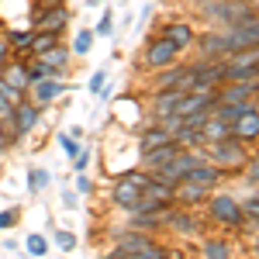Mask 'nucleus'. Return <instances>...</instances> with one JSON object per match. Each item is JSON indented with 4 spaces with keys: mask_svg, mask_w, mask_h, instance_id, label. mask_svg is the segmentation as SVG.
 I'll return each mask as SVG.
<instances>
[{
    "mask_svg": "<svg viewBox=\"0 0 259 259\" xmlns=\"http://www.w3.org/2000/svg\"><path fill=\"white\" fill-rule=\"evenodd\" d=\"M259 45V18L252 14L242 24H232L221 35H204L200 38V52L204 56H218V52H239V49H256Z\"/></svg>",
    "mask_w": 259,
    "mask_h": 259,
    "instance_id": "obj_1",
    "label": "nucleus"
},
{
    "mask_svg": "<svg viewBox=\"0 0 259 259\" xmlns=\"http://www.w3.org/2000/svg\"><path fill=\"white\" fill-rule=\"evenodd\" d=\"M221 80H259V45L232 52V59L221 66Z\"/></svg>",
    "mask_w": 259,
    "mask_h": 259,
    "instance_id": "obj_2",
    "label": "nucleus"
},
{
    "mask_svg": "<svg viewBox=\"0 0 259 259\" xmlns=\"http://www.w3.org/2000/svg\"><path fill=\"white\" fill-rule=\"evenodd\" d=\"M197 7L204 14L225 21L228 28H232V24H242V21H249L256 14V11H252L249 4H242V0H197Z\"/></svg>",
    "mask_w": 259,
    "mask_h": 259,
    "instance_id": "obj_3",
    "label": "nucleus"
},
{
    "mask_svg": "<svg viewBox=\"0 0 259 259\" xmlns=\"http://www.w3.org/2000/svg\"><path fill=\"white\" fill-rule=\"evenodd\" d=\"M211 162L218 166V169H239L242 162H245V149H242V139L239 135H225V139L211 142Z\"/></svg>",
    "mask_w": 259,
    "mask_h": 259,
    "instance_id": "obj_4",
    "label": "nucleus"
},
{
    "mask_svg": "<svg viewBox=\"0 0 259 259\" xmlns=\"http://www.w3.org/2000/svg\"><path fill=\"white\" fill-rule=\"evenodd\" d=\"M197 162H204V156H197V152H180V156H173V159L166 162L162 169H156V180L169 183V187H177V183L187 177V173H190Z\"/></svg>",
    "mask_w": 259,
    "mask_h": 259,
    "instance_id": "obj_5",
    "label": "nucleus"
},
{
    "mask_svg": "<svg viewBox=\"0 0 259 259\" xmlns=\"http://www.w3.org/2000/svg\"><path fill=\"white\" fill-rule=\"evenodd\" d=\"M173 156H180L177 139L166 142V145H156V149H149V152H142V169H145V173H156V169H162Z\"/></svg>",
    "mask_w": 259,
    "mask_h": 259,
    "instance_id": "obj_6",
    "label": "nucleus"
},
{
    "mask_svg": "<svg viewBox=\"0 0 259 259\" xmlns=\"http://www.w3.org/2000/svg\"><path fill=\"white\" fill-rule=\"evenodd\" d=\"M177 56H180L177 45L169 38H159L145 49V66H169V62H177Z\"/></svg>",
    "mask_w": 259,
    "mask_h": 259,
    "instance_id": "obj_7",
    "label": "nucleus"
},
{
    "mask_svg": "<svg viewBox=\"0 0 259 259\" xmlns=\"http://www.w3.org/2000/svg\"><path fill=\"white\" fill-rule=\"evenodd\" d=\"M211 214L218 221H225V225H242L245 221V211L232 197H211Z\"/></svg>",
    "mask_w": 259,
    "mask_h": 259,
    "instance_id": "obj_8",
    "label": "nucleus"
},
{
    "mask_svg": "<svg viewBox=\"0 0 259 259\" xmlns=\"http://www.w3.org/2000/svg\"><path fill=\"white\" fill-rule=\"evenodd\" d=\"M66 18H69V11L56 4V7H45L38 18H35V28L38 31H49V35H59L62 28H66Z\"/></svg>",
    "mask_w": 259,
    "mask_h": 259,
    "instance_id": "obj_9",
    "label": "nucleus"
},
{
    "mask_svg": "<svg viewBox=\"0 0 259 259\" xmlns=\"http://www.w3.org/2000/svg\"><path fill=\"white\" fill-rule=\"evenodd\" d=\"M232 135H239L242 142L259 139V111H256V107H245V111H242L239 121L232 124Z\"/></svg>",
    "mask_w": 259,
    "mask_h": 259,
    "instance_id": "obj_10",
    "label": "nucleus"
},
{
    "mask_svg": "<svg viewBox=\"0 0 259 259\" xmlns=\"http://www.w3.org/2000/svg\"><path fill=\"white\" fill-rule=\"evenodd\" d=\"M38 114H41L38 104H31V100H21L18 111H14V132H18V135H28V132L38 124Z\"/></svg>",
    "mask_w": 259,
    "mask_h": 259,
    "instance_id": "obj_11",
    "label": "nucleus"
},
{
    "mask_svg": "<svg viewBox=\"0 0 259 259\" xmlns=\"http://www.w3.org/2000/svg\"><path fill=\"white\" fill-rule=\"evenodd\" d=\"M218 173H221V169L214 166V162H197V166H194L187 177L180 180V183H194V187H204V190H211V187L218 183Z\"/></svg>",
    "mask_w": 259,
    "mask_h": 259,
    "instance_id": "obj_12",
    "label": "nucleus"
},
{
    "mask_svg": "<svg viewBox=\"0 0 259 259\" xmlns=\"http://www.w3.org/2000/svg\"><path fill=\"white\" fill-rule=\"evenodd\" d=\"M259 90V80H232L225 90L218 94V104H228V100H245Z\"/></svg>",
    "mask_w": 259,
    "mask_h": 259,
    "instance_id": "obj_13",
    "label": "nucleus"
},
{
    "mask_svg": "<svg viewBox=\"0 0 259 259\" xmlns=\"http://www.w3.org/2000/svg\"><path fill=\"white\" fill-rule=\"evenodd\" d=\"M31 87H35V100H31V104H38V107H45L49 100H56V97L66 94V83L62 80H35Z\"/></svg>",
    "mask_w": 259,
    "mask_h": 259,
    "instance_id": "obj_14",
    "label": "nucleus"
},
{
    "mask_svg": "<svg viewBox=\"0 0 259 259\" xmlns=\"http://www.w3.org/2000/svg\"><path fill=\"white\" fill-rule=\"evenodd\" d=\"M139 197H142V187H135L128 177H121L118 187H114V204H118V207H124V211H132Z\"/></svg>",
    "mask_w": 259,
    "mask_h": 259,
    "instance_id": "obj_15",
    "label": "nucleus"
},
{
    "mask_svg": "<svg viewBox=\"0 0 259 259\" xmlns=\"http://www.w3.org/2000/svg\"><path fill=\"white\" fill-rule=\"evenodd\" d=\"M0 80L7 83V87H14V90H28V87H31V76H28V66H24V62H14V66H4Z\"/></svg>",
    "mask_w": 259,
    "mask_h": 259,
    "instance_id": "obj_16",
    "label": "nucleus"
},
{
    "mask_svg": "<svg viewBox=\"0 0 259 259\" xmlns=\"http://www.w3.org/2000/svg\"><path fill=\"white\" fill-rule=\"evenodd\" d=\"M142 245H149V235H139V232H128L124 239L118 242V249H114V259H128L132 252H139Z\"/></svg>",
    "mask_w": 259,
    "mask_h": 259,
    "instance_id": "obj_17",
    "label": "nucleus"
},
{
    "mask_svg": "<svg viewBox=\"0 0 259 259\" xmlns=\"http://www.w3.org/2000/svg\"><path fill=\"white\" fill-rule=\"evenodd\" d=\"M162 38H169L177 49H187L190 41H194V31L183 24V21H177V24H166V31H162Z\"/></svg>",
    "mask_w": 259,
    "mask_h": 259,
    "instance_id": "obj_18",
    "label": "nucleus"
},
{
    "mask_svg": "<svg viewBox=\"0 0 259 259\" xmlns=\"http://www.w3.org/2000/svg\"><path fill=\"white\" fill-rule=\"evenodd\" d=\"M166 142H173V135H169L166 128L145 132V135H142V152H149V149H156V145H166Z\"/></svg>",
    "mask_w": 259,
    "mask_h": 259,
    "instance_id": "obj_19",
    "label": "nucleus"
},
{
    "mask_svg": "<svg viewBox=\"0 0 259 259\" xmlns=\"http://www.w3.org/2000/svg\"><path fill=\"white\" fill-rule=\"evenodd\" d=\"M41 59L49 62V66H52V69H66V59H69V52H66V49H62V45H52V49H49V52H41Z\"/></svg>",
    "mask_w": 259,
    "mask_h": 259,
    "instance_id": "obj_20",
    "label": "nucleus"
},
{
    "mask_svg": "<svg viewBox=\"0 0 259 259\" xmlns=\"http://www.w3.org/2000/svg\"><path fill=\"white\" fill-rule=\"evenodd\" d=\"M52 45H59V41H56V35H49V31H35V38H31V45H28V49H31L35 56H41V52H49Z\"/></svg>",
    "mask_w": 259,
    "mask_h": 259,
    "instance_id": "obj_21",
    "label": "nucleus"
},
{
    "mask_svg": "<svg viewBox=\"0 0 259 259\" xmlns=\"http://www.w3.org/2000/svg\"><path fill=\"white\" fill-rule=\"evenodd\" d=\"M232 252H228V245L218 239H211V242H204V259H228Z\"/></svg>",
    "mask_w": 259,
    "mask_h": 259,
    "instance_id": "obj_22",
    "label": "nucleus"
},
{
    "mask_svg": "<svg viewBox=\"0 0 259 259\" xmlns=\"http://www.w3.org/2000/svg\"><path fill=\"white\" fill-rule=\"evenodd\" d=\"M28 187H31L35 194H38V190H45V187H49V173H45V169H38V166H35V169H28Z\"/></svg>",
    "mask_w": 259,
    "mask_h": 259,
    "instance_id": "obj_23",
    "label": "nucleus"
},
{
    "mask_svg": "<svg viewBox=\"0 0 259 259\" xmlns=\"http://www.w3.org/2000/svg\"><path fill=\"white\" fill-rule=\"evenodd\" d=\"M0 100L11 104V107H18L21 100H24V90H14V87H7V83L0 80Z\"/></svg>",
    "mask_w": 259,
    "mask_h": 259,
    "instance_id": "obj_24",
    "label": "nucleus"
},
{
    "mask_svg": "<svg viewBox=\"0 0 259 259\" xmlns=\"http://www.w3.org/2000/svg\"><path fill=\"white\" fill-rule=\"evenodd\" d=\"M128 259H166V249H159V245L149 242V245H142L139 252H132Z\"/></svg>",
    "mask_w": 259,
    "mask_h": 259,
    "instance_id": "obj_25",
    "label": "nucleus"
},
{
    "mask_svg": "<svg viewBox=\"0 0 259 259\" xmlns=\"http://www.w3.org/2000/svg\"><path fill=\"white\" fill-rule=\"evenodd\" d=\"M31 38H35V31H11V35H7V41H11L14 52H18V49H28Z\"/></svg>",
    "mask_w": 259,
    "mask_h": 259,
    "instance_id": "obj_26",
    "label": "nucleus"
},
{
    "mask_svg": "<svg viewBox=\"0 0 259 259\" xmlns=\"http://www.w3.org/2000/svg\"><path fill=\"white\" fill-rule=\"evenodd\" d=\"M207 194L204 187H194V183H183V187H177V197H183V200H200Z\"/></svg>",
    "mask_w": 259,
    "mask_h": 259,
    "instance_id": "obj_27",
    "label": "nucleus"
},
{
    "mask_svg": "<svg viewBox=\"0 0 259 259\" xmlns=\"http://www.w3.org/2000/svg\"><path fill=\"white\" fill-rule=\"evenodd\" d=\"M28 252L31 256H45L49 252V242L41 239V235H28Z\"/></svg>",
    "mask_w": 259,
    "mask_h": 259,
    "instance_id": "obj_28",
    "label": "nucleus"
},
{
    "mask_svg": "<svg viewBox=\"0 0 259 259\" xmlns=\"http://www.w3.org/2000/svg\"><path fill=\"white\" fill-rule=\"evenodd\" d=\"M90 41H94V35H90V31H80V35H76V45H73V52H76V56H87V52H90Z\"/></svg>",
    "mask_w": 259,
    "mask_h": 259,
    "instance_id": "obj_29",
    "label": "nucleus"
},
{
    "mask_svg": "<svg viewBox=\"0 0 259 259\" xmlns=\"http://www.w3.org/2000/svg\"><path fill=\"white\" fill-rule=\"evenodd\" d=\"M59 145H62V149H66V156H73V159L80 156V145H76V142L69 139V135H62V139H59Z\"/></svg>",
    "mask_w": 259,
    "mask_h": 259,
    "instance_id": "obj_30",
    "label": "nucleus"
},
{
    "mask_svg": "<svg viewBox=\"0 0 259 259\" xmlns=\"http://www.w3.org/2000/svg\"><path fill=\"white\" fill-rule=\"evenodd\" d=\"M18 225V211H0V228H11Z\"/></svg>",
    "mask_w": 259,
    "mask_h": 259,
    "instance_id": "obj_31",
    "label": "nucleus"
},
{
    "mask_svg": "<svg viewBox=\"0 0 259 259\" xmlns=\"http://www.w3.org/2000/svg\"><path fill=\"white\" fill-rule=\"evenodd\" d=\"M56 239H59V245H62V249H66V252H69V249H73V245H76V239H73V235H69V232H59V235H56Z\"/></svg>",
    "mask_w": 259,
    "mask_h": 259,
    "instance_id": "obj_32",
    "label": "nucleus"
},
{
    "mask_svg": "<svg viewBox=\"0 0 259 259\" xmlns=\"http://www.w3.org/2000/svg\"><path fill=\"white\" fill-rule=\"evenodd\" d=\"M104 80H107L104 73H94V80H90V90H94V94H100V90H104Z\"/></svg>",
    "mask_w": 259,
    "mask_h": 259,
    "instance_id": "obj_33",
    "label": "nucleus"
},
{
    "mask_svg": "<svg viewBox=\"0 0 259 259\" xmlns=\"http://www.w3.org/2000/svg\"><path fill=\"white\" fill-rule=\"evenodd\" d=\"M249 183H259V156L252 159V166H249Z\"/></svg>",
    "mask_w": 259,
    "mask_h": 259,
    "instance_id": "obj_34",
    "label": "nucleus"
},
{
    "mask_svg": "<svg viewBox=\"0 0 259 259\" xmlns=\"http://www.w3.org/2000/svg\"><path fill=\"white\" fill-rule=\"evenodd\" d=\"M7 52H11V41H7V35L0 31V59H7Z\"/></svg>",
    "mask_w": 259,
    "mask_h": 259,
    "instance_id": "obj_35",
    "label": "nucleus"
},
{
    "mask_svg": "<svg viewBox=\"0 0 259 259\" xmlns=\"http://www.w3.org/2000/svg\"><path fill=\"white\" fill-rule=\"evenodd\" d=\"M242 211H249V214H252V218H259V197H256V200H249V204H245V207H242Z\"/></svg>",
    "mask_w": 259,
    "mask_h": 259,
    "instance_id": "obj_36",
    "label": "nucleus"
},
{
    "mask_svg": "<svg viewBox=\"0 0 259 259\" xmlns=\"http://www.w3.org/2000/svg\"><path fill=\"white\" fill-rule=\"evenodd\" d=\"M73 162H76V169H87V162H90V156H87V152H80V156H76Z\"/></svg>",
    "mask_w": 259,
    "mask_h": 259,
    "instance_id": "obj_37",
    "label": "nucleus"
},
{
    "mask_svg": "<svg viewBox=\"0 0 259 259\" xmlns=\"http://www.w3.org/2000/svg\"><path fill=\"white\" fill-rule=\"evenodd\" d=\"M0 73H4V59H0Z\"/></svg>",
    "mask_w": 259,
    "mask_h": 259,
    "instance_id": "obj_38",
    "label": "nucleus"
},
{
    "mask_svg": "<svg viewBox=\"0 0 259 259\" xmlns=\"http://www.w3.org/2000/svg\"><path fill=\"white\" fill-rule=\"evenodd\" d=\"M256 252H259V242H256Z\"/></svg>",
    "mask_w": 259,
    "mask_h": 259,
    "instance_id": "obj_39",
    "label": "nucleus"
}]
</instances>
